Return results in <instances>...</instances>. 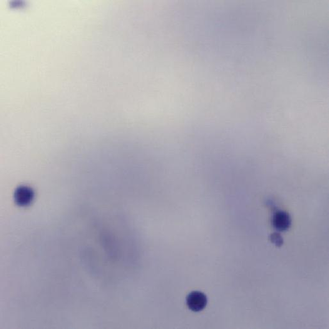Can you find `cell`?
Returning <instances> with one entry per match:
<instances>
[{
  "instance_id": "obj_1",
  "label": "cell",
  "mask_w": 329,
  "mask_h": 329,
  "mask_svg": "<svg viewBox=\"0 0 329 329\" xmlns=\"http://www.w3.org/2000/svg\"><path fill=\"white\" fill-rule=\"evenodd\" d=\"M208 303L206 296L201 291H193L186 297V304L190 310L199 312L206 308Z\"/></svg>"
},
{
  "instance_id": "obj_2",
  "label": "cell",
  "mask_w": 329,
  "mask_h": 329,
  "mask_svg": "<svg viewBox=\"0 0 329 329\" xmlns=\"http://www.w3.org/2000/svg\"><path fill=\"white\" fill-rule=\"evenodd\" d=\"M271 223L276 230L285 231L290 228L291 219L290 215L285 211H278L273 214Z\"/></svg>"
},
{
  "instance_id": "obj_3",
  "label": "cell",
  "mask_w": 329,
  "mask_h": 329,
  "mask_svg": "<svg viewBox=\"0 0 329 329\" xmlns=\"http://www.w3.org/2000/svg\"><path fill=\"white\" fill-rule=\"evenodd\" d=\"M34 193L32 189L28 187L22 186L17 188L14 194L15 201L19 206H25L29 205L33 201Z\"/></svg>"
}]
</instances>
